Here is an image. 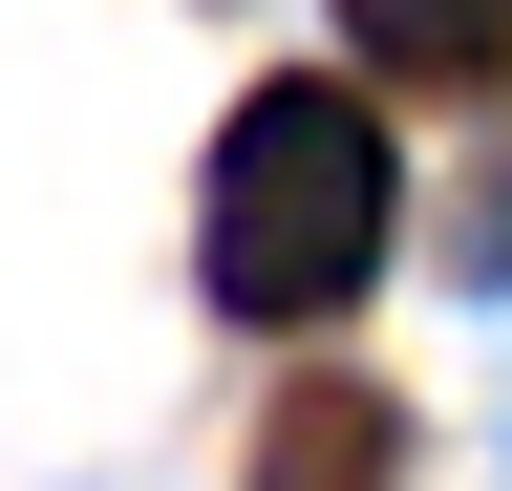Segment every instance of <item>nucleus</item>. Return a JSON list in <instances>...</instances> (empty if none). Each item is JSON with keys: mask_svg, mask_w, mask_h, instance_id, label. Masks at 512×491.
I'll use <instances>...</instances> for the list:
<instances>
[{"mask_svg": "<svg viewBox=\"0 0 512 491\" xmlns=\"http://www.w3.org/2000/svg\"><path fill=\"white\" fill-rule=\"evenodd\" d=\"M384 235H406V171H384L363 86H256L214 129V214H192V278L235 299V321H342L384 278Z\"/></svg>", "mask_w": 512, "mask_h": 491, "instance_id": "nucleus-1", "label": "nucleus"}, {"mask_svg": "<svg viewBox=\"0 0 512 491\" xmlns=\"http://www.w3.org/2000/svg\"><path fill=\"white\" fill-rule=\"evenodd\" d=\"M235 491H406V406L384 385H278V427H256Z\"/></svg>", "mask_w": 512, "mask_h": 491, "instance_id": "nucleus-2", "label": "nucleus"}, {"mask_svg": "<svg viewBox=\"0 0 512 491\" xmlns=\"http://www.w3.org/2000/svg\"><path fill=\"white\" fill-rule=\"evenodd\" d=\"M342 43L406 65V86H491L512 65V0H342Z\"/></svg>", "mask_w": 512, "mask_h": 491, "instance_id": "nucleus-3", "label": "nucleus"}]
</instances>
